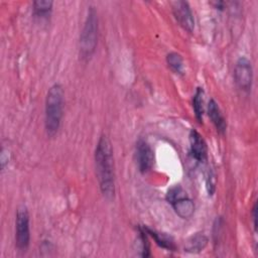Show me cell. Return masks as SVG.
<instances>
[{
	"instance_id": "5b68a950",
	"label": "cell",
	"mask_w": 258,
	"mask_h": 258,
	"mask_svg": "<svg viewBox=\"0 0 258 258\" xmlns=\"http://www.w3.org/2000/svg\"><path fill=\"white\" fill-rule=\"evenodd\" d=\"M15 241L20 251H26L30 242L29 215L24 206L18 208L15 221Z\"/></svg>"
},
{
	"instance_id": "30bf717a",
	"label": "cell",
	"mask_w": 258,
	"mask_h": 258,
	"mask_svg": "<svg viewBox=\"0 0 258 258\" xmlns=\"http://www.w3.org/2000/svg\"><path fill=\"white\" fill-rule=\"evenodd\" d=\"M208 114L210 119L212 120L213 124L215 125L216 129L220 132V133H224L226 131V121L225 118L217 104V102L214 99H211L208 105Z\"/></svg>"
},
{
	"instance_id": "4fadbf2b",
	"label": "cell",
	"mask_w": 258,
	"mask_h": 258,
	"mask_svg": "<svg viewBox=\"0 0 258 258\" xmlns=\"http://www.w3.org/2000/svg\"><path fill=\"white\" fill-rule=\"evenodd\" d=\"M192 107L197 120L201 123L204 115V91L202 88H198L192 99Z\"/></svg>"
},
{
	"instance_id": "5bb4252c",
	"label": "cell",
	"mask_w": 258,
	"mask_h": 258,
	"mask_svg": "<svg viewBox=\"0 0 258 258\" xmlns=\"http://www.w3.org/2000/svg\"><path fill=\"white\" fill-rule=\"evenodd\" d=\"M166 62L173 73L178 75L183 73V60L180 54L176 52H169L166 55Z\"/></svg>"
},
{
	"instance_id": "7c38bea8",
	"label": "cell",
	"mask_w": 258,
	"mask_h": 258,
	"mask_svg": "<svg viewBox=\"0 0 258 258\" xmlns=\"http://www.w3.org/2000/svg\"><path fill=\"white\" fill-rule=\"evenodd\" d=\"M208 238L203 234H196L191 236L185 243L184 251L190 252V253H198L200 251H203V249L207 246Z\"/></svg>"
},
{
	"instance_id": "52a82bcc",
	"label": "cell",
	"mask_w": 258,
	"mask_h": 258,
	"mask_svg": "<svg viewBox=\"0 0 258 258\" xmlns=\"http://www.w3.org/2000/svg\"><path fill=\"white\" fill-rule=\"evenodd\" d=\"M172 13L178 24L186 31L192 32L195 28V18L187 2L177 0L170 3Z\"/></svg>"
},
{
	"instance_id": "6da1fadb",
	"label": "cell",
	"mask_w": 258,
	"mask_h": 258,
	"mask_svg": "<svg viewBox=\"0 0 258 258\" xmlns=\"http://www.w3.org/2000/svg\"><path fill=\"white\" fill-rule=\"evenodd\" d=\"M95 167L102 195L107 200H112L115 194L113 151L110 140L106 135H102L97 143L95 150Z\"/></svg>"
},
{
	"instance_id": "8fae6325",
	"label": "cell",
	"mask_w": 258,
	"mask_h": 258,
	"mask_svg": "<svg viewBox=\"0 0 258 258\" xmlns=\"http://www.w3.org/2000/svg\"><path fill=\"white\" fill-rule=\"evenodd\" d=\"M143 229L145 230V232L147 233V235L151 236L156 244L166 250H170V251H173L175 249V243H174V240L171 236L167 235L166 233H162V232H158V231H155V230H152L148 227H143Z\"/></svg>"
},
{
	"instance_id": "8992f818",
	"label": "cell",
	"mask_w": 258,
	"mask_h": 258,
	"mask_svg": "<svg viewBox=\"0 0 258 258\" xmlns=\"http://www.w3.org/2000/svg\"><path fill=\"white\" fill-rule=\"evenodd\" d=\"M235 81L237 86L244 92H249L252 87L253 82V71L250 60L245 57L241 56L235 66Z\"/></svg>"
},
{
	"instance_id": "3957f363",
	"label": "cell",
	"mask_w": 258,
	"mask_h": 258,
	"mask_svg": "<svg viewBox=\"0 0 258 258\" xmlns=\"http://www.w3.org/2000/svg\"><path fill=\"white\" fill-rule=\"evenodd\" d=\"M98 39V17L94 7H90L80 36V54L88 59L95 52Z\"/></svg>"
},
{
	"instance_id": "7a4b0ae2",
	"label": "cell",
	"mask_w": 258,
	"mask_h": 258,
	"mask_svg": "<svg viewBox=\"0 0 258 258\" xmlns=\"http://www.w3.org/2000/svg\"><path fill=\"white\" fill-rule=\"evenodd\" d=\"M63 91L59 84L52 85L45 98V130L49 137H53L60 126L62 117Z\"/></svg>"
},
{
	"instance_id": "9a60e30c",
	"label": "cell",
	"mask_w": 258,
	"mask_h": 258,
	"mask_svg": "<svg viewBox=\"0 0 258 258\" xmlns=\"http://www.w3.org/2000/svg\"><path fill=\"white\" fill-rule=\"evenodd\" d=\"M52 8V1L47 0H38L33 2V13L36 16H46L50 13Z\"/></svg>"
},
{
	"instance_id": "9c48e42d",
	"label": "cell",
	"mask_w": 258,
	"mask_h": 258,
	"mask_svg": "<svg viewBox=\"0 0 258 258\" xmlns=\"http://www.w3.org/2000/svg\"><path fill=\"white\" fill-rule=\"evenodd\" d=\"M190 154L198 162H204L207 159L208 148L203 136L195 129L189 132Z\"/></svg>"
},
{
	"instance_id": "277c9868",
	"label": "cell",
	"mask_w": 258,
	"mask_h": 258,
	"mask_svg": "<svg viewBox=\"0 0 258 258\" xmlns=\"http://www.w3.org/2000/svg\"><path fill=\"white\" fill-rule=\"evenodd\" d=\"M166 201L181 219H189L195 212L194 202L180 185H174L168 189Z\"/></svg>"
},
{
	"instance_id": "2e32d148",
	"label": "cell",
	"mask_w": 258,
	"mask_h": 258,
	"mask_svg": "<svg viewBox=\"0 0 258 258\" xmlns=\"http://www.w3.org/2000/svg\"><path fill=\"white\" fill-rule=\"evenodd\" d=\"M256 211H257V205H256V203H255V204H254V207H253V209H252V217H253V224H254V229H255V230H256V228H257Z\"/></svg>"
},
{
	"instance_id": "ba28073f",
	"label": "cell",
	"mask_w": 258,
	"mask_h": 258,
	"mask_svg": "<svg viewBox=\"0 0 258 258\" xmlns=\"http://www.w3.org/2000/svg\"><path fill=\"white\" fill-rule=\"evenodd\" d=\"M136 161L139 170L142 173L149 171L154 163V155L150 145L143 139H139L136 143Z\"/></svg>"
}]
</instances>
